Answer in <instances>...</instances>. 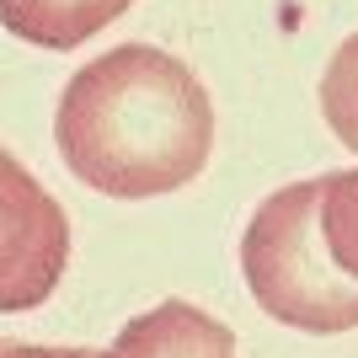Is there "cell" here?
Here are the masks:
<instances>
[{
	"label": "cell",
	"mask_w": 358,
	"mask_h": 358,
	"mask_svg": "<svg viewBox=\"0 0 358 358\" xmlns=\"http://www.w3.org/2000/svg\"><path fill=\"white\" fill-rule=\"evenodd\" d=\"M54 145L102 198H166L203 177L214 155L209 86L166 48L118 43L64 80Z\"/></svg>",
	"instance_id": "1"
},
{
	"label": "cell",
	"mask_w": 358,
	"mask_h": 358,
	"mask_svg": "<svg viewBox=\"0 0 358 358\" xmlns=\"http://www.w3.org/2000/svg\"><path fill=\"white\" fill-rule=\"evenodd\" d=\"M246 289L278 327L337 337L358 327V284L327 252L321 236V177L289 182L257 203L241 236Z\"/></svg>",
	"instance_id": "2"
},
{
	"label": "cell",
	"mask_w": 358,
	"mask_h": 358,
	"mask_svg": "<svg viewBox=\"0 0 358 358\" xmlns=\"http://www.w3.org/2000/svg\"><path fill=\"white\" fill-rule=\"evenodd\" d=\"M70 268V214L0 145V315L38 310Z\"/></svg>",
	"instance_id": "3"
},
{
	"label": "cell",
	"mask_w": 358,
	"mask_h": 358,
	"mask_svg": "<svg viewBox=\"0 0 358 358\" xmlns=\"http://www.w3.org/2000/svg\"><path fill=\"white\" fill-rule=\"evenodd\" d=\"M102 358H241L236 331L187 299H161L113 337Z\"/></svg>",
	"instance_id": "4"
},
{
	"label": "cell",
	"mask_w": 358,
	"mask_h": 358,
	"mask_svg": "<svg viewBox=\"0 0 358 358\" xmlns=\"http://www.w3.org/2000/svg\"><path fill=\"white\" fill-rule=\"evenodd\" d=\"M134 0H0V27L38 48H80Z\"/></svg>",
	"instance_id": "5"
},
{
	"label": "cell",
	"mask_w": 358,
	"mask_h": 358,
	"mask_svg": "<svg viewBox=\"0 0 358 358\" xmlns=\"http://www.w3.org/2000/svg\"><path fill=\"white\" fill-rule=\"evenodd\" d=\"M321 236L331 262L358 284V166L321 177Z\"/></svg>",
	"instance_id": "6"
},
{
	"label": "cell",
	"mask_w": 358,
	"mask_h": 358,
	"mask_svg": "<svg viewBox=\"0 0 358 358\" xmlns=\"http://www.w3.org/2000/svg\"><path fill=\"white\" fill-rule=\"evenodd\" d=\"M321 118L358 155V32L337 43L331 64L321 70Z\"/></svg>",
	"instance_id": "7"
},
{
	"label": "cell",
	"mask_w": 358,
	"mask_h": 358,
	"mask_svg": "<svg viewBox=\"0 0 358 358\" xmlns=\"http://www.w3.org/2000/svg\"><path fill=\"white\" fill-rule=\"evenodd\" d=\"M0 358H102V348H48V343H16V337H0Z\"/></svg>",
	"instance_id": "8"
}]
</instances>
